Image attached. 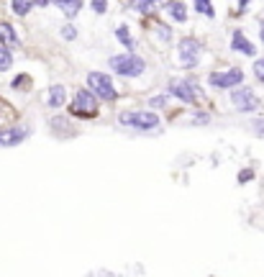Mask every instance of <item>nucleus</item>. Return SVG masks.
Segmentation results:
<instances>
[{"label": "nucleus", "mask_w": 264, "mask_h": 277, "mask_svg": "<svg viewBox=\"0 0 264 277\" xmlns=\"http://www.w3.org/2000/svg\"><path fill=\"white\" fill-rule=\"evenodd\" d=\"M167 95L182 103V106H200L208 98L205 87L198 83V77H172L167 83Z\"/></svg>", "instance_id": "nucleus-1"}, {"label": "nucleus", "mask_w": 264, "mask_h": 277, "mask_svg": "<svg viewBox=\"0 0 264 277\" xmlns=\"http://www.w3.org/2000/svg\"><path fill=\"white\" fill-rule=\"evenodd\" d=\"M64 108H67V115L75 121H95L100 115V100L87 87H77Z\"/></svg>", "instance_id": "nucleus-2"}, {"label": "nucleus", "mask_w": 264, "mask_h": 277, "mask_svg": "<svg viewBox=\"0 0 264 277\" xmlns=\"http://www.w3.org/2000/svg\"><path fill=\"white\" fill-rule=\"evenodd\" d=\"M118 126L123 129H131V131H139V134H152L157 129H162V115L157 111H149V108H133V111H121L118 115Z\"/></svg>", "instance_id": "nucleus-3"}, {"label": "nucleus", "mask_w": 264, "mask_h": 277, "mask_svg": "<svg viewBox=\"0 0 264 277\" xmlns=\"http://www.w3.org/2000/svg\"><path fill=\"white\" fill-rule=\"evenodd\" d=\"M108 69L116 77L133 80V77H141L146 72V62H144V56H139L136 52H121V54L108 56Z\"/></svg>", "instance_id": "nucleus-4"}, {"label": "nucleus", "mask_w": 264, "mask_h": 277, "mask_svg": "<svg viewBox=\"0 0 264 277\" xmlns=\"http://www.w3.org/2000/svg\"><path fill=\"white\" fill-rule=\"evenodd\" d=\"M203 62V44L198 36H182L175 46V64L180 69H198Z\"/></svg>", "instance_id": "nucleus-5"}, {"label": "nucleus", "mask_w": 264, "mask_h": 277, "mask_svg": "<svg viewBox=\"0 0 264 277\" xmlns=\"http://www.w3.org/2000/svg\"><path fill=\"white\" fill-rule=\"evenodd\" d=\"M85 87L93 92L100 103H116L118 100V87L113 83V75H108V72H98V69L87 72V85Z\"/></svg>", "instance_id": "nucleus-6"}, {"label": "nucleus", "mask_w": 264, "mask_h": 277, "mask_svg": "<svg viewBox=\"0 0 264 277\" xmlns=\"http://www.w3.org/2000/svg\"><path fill=\"white\" fill-rule=\"evenodd\" d=\"M228 100H231L234 111H238V113H257L262 108V100L257 95V90L249 87V85H238L234 90H228Z\"/></svg>", "instance_id": "nucleus-7"}, {"label": "nucleus", "mask_w": 264, "mask_h": 277, "mask_svg": "<svg viewBox=\"0 0 264 277\" xmlns=\"http://www.w3.org/2000/svg\"><path fill=\"white\" fill-rule=\"evenodd\" d=\"M244 69L241 67H226V69H213L208 75V85L213 90H234L238 85H244Z\"/></svg>", "instance_id": "nucleus-8"}, {"label": "nucleus", "mask_w": 264, "mask_h": 277, "mask_svg": "<svg viewBox=\"0 0 264 277\" xmlns=\"http://www.w3.org/2000/svg\"><path fill=\"white\" fill-rule=\"evenodd\" d=\"M31 136V126L26 123H10V126H3L0 129V149H13V146H21Z\"/></svg>", "instance_id": "nucleus-9"}, {"label": "nucleus", "mask_w": 264, "mask_h": 277, "mask_svg": "<svg viewBox=\"0 0 264 277\" xmlns=\"http://www.w3.org/2000/svg\"><path fill=\"white\" fill-rule=\"evenodd\" d=\"M67 100H70V92H67V87H64L62 83L49 85L47 98H44V103H47L49 111H62V108L67 106Z\"/></svg>", "instance_id": "nucleus-10"}, {"label": "nucleus", "mask_w": 264, "mask_h": 277, "mask_svg": "<svg viewBox=\"0 0 264 277\" xmlns=\"http://www.w3.org/2000/svg\"><path fill=\"white\" fill-rule=\"evenodd\" d=\"M228 46H231V52L236 54H244V56H257V46L249 41V36L241 28H236L231 33V41H228Z\"/></svg>", "instance_id": "nucleus-11"}, {"label": "nucleus", "mask_w": 264, "mask_h": 277, "mask_svg": "<svg viewBox=\"0 0 264 277\" xmlns=\"http://www.w3.org/2000/svg\"><path fill=\"white\" fill-rule=\"evenodd\" d=\"M0 46L8 52H16L21 49V36H18V31L13 23H8V21H0Z\"/></svg>", "instance_id": "nucleus-12"}, {"label": "nucleus", "mask_w": 264, "mask_h": 277, "mask_svg": "<svg viewBox=\"0 0 264 277\" xmlns=\"http://www.w3.org/2000/svg\"><path fill=\"white\" fill-rule=\"evenodd\" d=\"M49 131L56 136V138H70L72 134H75V129H72V118L70 115H52L49 118Z\"/></svg>", "instance_id": "nucleus-13"}, {"label": "nucleus", "mask_w": 264, "mask_h": 277, "mask_svg": "<svg viewBox=\"0 0 264 277\" xmlns=\"http://www.w3.org/2000/svg\"><path fill=\"white\" fill-rule=\"evenodd\" d=\"M164 16H169L172 23H187V5L182 3V0H167Z\"/></svg>", "instance_id": "nucleus-14"}, {"label": "nucleus", "mask_w": 264, "mask_h": 277, "mask_svg": "<svg viewBox=\"0 0 264 277\" xmlns=\"http://www.w3.org/2000/svg\"><path fill=\"white\" fill-rule=\"evenodd\" d=\"M52 3L62 10V16L67 21H72L79 16V10H82V0H52Z\"/></svg>", "instance_id": "nucleus-15"}, {"label": "nucleus", "mask_w": 264, "mask_h": 277, "mask_svg": "<svg viewBox=\"0 0 264 277\" xmlns=\"http://www.w3.org/2000/svg\"><path fill=\"white\" fill-rule=\"evenodd\" d=\"M10 123H18V108L13 103H8L5 98H0V129Z\"/></svg>", "instance_id": "nucleus-16"}, {"label": "nucleus", "mask_w": 264, "mask_h": 277, "mask_svg": "<svg viewBox=\"0 0 264 277\" xmlns=\"http://www.w3.org/2000/svg\"><path fill=\"white\" fill-rule=\"evenodd\" d=\"M116 39H118V44L123 46L126 52H133L136 49V39L131 36V28L126 26V23H121V26L116 28Z\"/></svg>", "instance_id": "nucleus-17"}, {"label": "nucleus", "mask_w": 264, "mask_h": 277, "mask_svg": "<svg viewBox=\"0 0 264 277\" xmlns=\"http://www.w3.org/2000/svg\"><path fill=\"white\" fill-rule=\"evenodd\" d=\"M152 31H154V39H159L162 44H169L172 41V28L162 21H152Z\"/></svg>", "instance_id": "nucleus-18"}, {"label": "nucleus", "mask_w": 264, "mask_h": 277, "mask_svg": "<svg viewBox=\"0 0 264 277\" xmlns=\"http://www.w3.org/2000/svg\"><path fill=\"white\" fill-rule=\"evenodd\" d=\"M10 10H13V16H18V18H26L33 10V0H10Z\"/></svg>", "instance_id": "nucleus-19"}, {"label": "nucleus", "mask_w": 264, "mask_h": 277, "mask_svg": "<svg viewBox=\"0 0 264 277\" xmlns=\"http://www.w3.org/2000/svg\"><path fill=\"white\" fill-rule=\"evenodd\" d=\"M10 87H13L16 92H28L31 87H33V80H31V75H16L13 80H10Z\"/></svg>", "instance_id": "nucleus-20"}, {"label": "nucleus", "mask_w": 264, "mask_h": 277, "mask_svg": "<svg viewBox=\"0 0 264 277\" xmlns=\"http://www.w3.org/2000/svg\"><path fill=\"white\" fill-rule=\"evenodd\" d=\"M146 106H149V111H164L169 106V95L167 92H157V95H152L146 100Z\"/></svg>", "instance_id": "nucleus-21"}, {"label": "nucleus", "mask_w": 264, "mask_h": 277, "mask_svg": "<svg viewBox=\"0 0 264 277\" xmlns=\"http://www.w3.org/2000/svg\"><path fill=\"white\" fill-rule=\"evenodd\" d=\"M159 3H162V0H133V10H139L141 16H152V10L154 8H159Z\"/></svg>", "instance_id": "nucleus-22"}, {"label": "nucleus", "mask_w": 264, "mask_h": 277, "mask_svg": "<svg viewBox=\"0 0 264 277\" xmlns=\"http://www.w3.org/2000/svg\"><path fill=\"white\" fill-rule=\"evenodd\" d=\"M195 10L205 18H215V8H213V0H192Z\"/></svg>", "instance_id": "nucleus-23"}, {"label": "nucleus", "mask_w": 264, "mask_h": 277, "mask_svg": "<svg viewBox=\"0 0 264 277\" xmlns=\"http://www.w3.org/2000/svg\"><path fill=\"white\" fill-rule=\"evenodd\" d=\"M13 62H16L13 52H8V49H3V46H0V75H3V72H10V69H13Z\"/></svg>", "instance_id": "nucleus-24"}, {"label": "nucleus", "mask_w": 264, "mask_h": 277, "mask_svg": "<svg viewBox=\"0 0 264 277\" xmlns=\"http://www.w3.org/2000/svg\"><path fill=\"white\" fill-rule=\"evenodd\" d=\"M59 36H62L64 41H75V39L79 36V31H77V26H75V23H72V21H67V23H64V26L59 28Z\"/></svg>", "instance_id": "nucleus-25"}, {"label": "nucleus", "mask_w": 264, "mask_h": 277, "mask_svg": "<svg viewBox=\"0 0 264 277\" xmlns=\"http://www.w3.org/2000/svg\"><path fill=\"white\" fill-rule=\"evenodd\" d=\"M254 177H257V169L254 167H244V169H238V175H236L238 185H249Z\"/></svg>", "instance_id": "nucleus-26"}, {"label": "nucleus", "mask_w": 264, "mask_h": 277, "mask_svg": "<svg viewBox=\"0 0 264 277\" xmlns=\"http://www.w3.org/2000/svg\"><path fill=\"white\" fill-rule=\"evenodd\" d=\"M251 72H254V80L264 87V56L262 59H254V64H251Z\"/></svg>", "instance_id": "nucleus-27"}, {"label": "nucleus", "mask_w": 264, "mask_h": 277, "mask_svg": "<svg viewBox=\"0 0 264 277\" xmlns=\"http://www.w3.org/2000/svg\"><path fill=\"white\" fill-rule=\"evenodd\" d=\"M90 8H93L95 16H106L108 13V0H90Z\"/></svg>", "instance_id": "nucleus-28"}, {"label": "nucleus", "mask_w": 264, "mask_h": 277, "mask_svg": "<svg viewBox=\"0 0 264 277\" xmlns=\"http://www.w3.org/2000/svg\"><path fill=\"white\" fill-rule=\"evenodd\" d=\"M192 123H195V126H198V123H200V126H208V123H211V113L198 111V113H195V121H192Z\"/></svg>", "instance_id": "nucleus-29"}, {"label": "nucleus", "mask_w": 264, "mask_h": 277, "mask_svg": "<svg viewBox=\"0 0 264 277\" xmlns=\"http://www.w3.org/2000/svg\"><path fill=\"white\" fill-rule=\"evenodd\" d=\"M251 129L259 138H264V118H251Z\"/></svg>", "instance_id": "nucleus-30"}, {"label": "nucleus", "mask_w": 264, "mask_h": 277, "mask_svg": "<svg viewBox=\"0 0 264 277\" xmlns=\"http://www.w3.org/2000/svg\"><path fill=\"white\" fill-rule=\"evenodd\" d=\"M249 3H251V0H236V5H238V13H246V10H249Z\"/></svg>", "instance_id": "nucleus-31"}, {"label": "nucleus", "mask_w": 264, "mask_h": 277, "mask_svg": "<svg viewBox=\"0 0 264 277\" xmlns=\"http://www.w3.org/2000/svg\"><path fill=\"white\" fill-rule=\"evenodd\" d=\"M259 41L264 44V16L259 18Z\"/></svg>", "instance_id": "nucleus-32"}, {"label": "nucleus", "mask_w": 264, "mask_h": 277, "mask_svg": "<svg viewBox=\"0 0 264 277\" xmlns=\"http://www.w3.org/2000/svg\"><path fill=\"white\" fill-rule=\"evenodd\" d=\"M52 3V0H33V5H39V8H47Z\"/></svg>", "instance_id": "nucleus-33"}]
</instances>
